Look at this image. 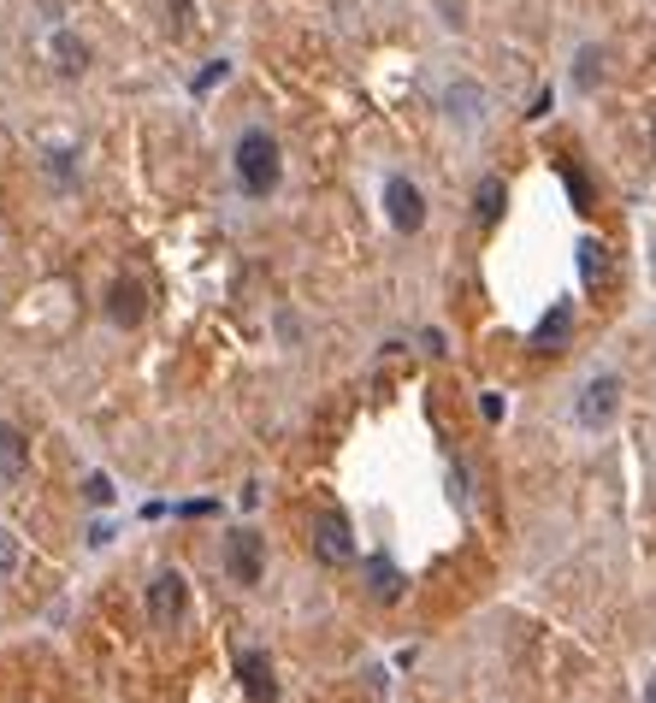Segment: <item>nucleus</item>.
Instances as JSON below:
<instances>
[{
    "label": "nucleus",
    "instance_id": "f257e3e1",
    "mask_svg": "<svg viewBox=\"0 0 656 703\" xmlns=\"http://www.w3.org/2000/svg\"><path fill=\"white\" fill-rule=\"evenodd\" d=\"M231 166H237L243 196L267 201L284 178V154H279V142H272V130H243L237 149H231Z\"/></svg>",
    "mask_w": 656,
    "mask_h": 703
},
{
    "label": "nucleus",
    "instance_id": "f03ea898",
    "mask_svg": "<svg viewBox=\"0 0 656 703\" xmlns=\"http://www.w3.org/2000/svg\"><path fill=\"white\" fill-rule=\"evenodd\" d=\"M621 420V378L616 373H591L586 390L574 397V426L579 432H609Z\"/></svg>",
    "mask_w": 656,
    "mask_h": 703
},
{
    "label": "nucleus",
    "instance_id": "7ed1b4c3",
    "mask_svg": "<svg viewBox=\"0 0 656 703\" xmlns=\"http://www.w3.org/2000/svg\"><path fill=\"white\" fill-rule=\"evenodd\" d=\"M308 550L319 555V562H331V567H343L349 555H355V538H349V520L338 515V508L314 515V526H308Z\"/></svg>",
    "mask_w": 656,
    "mask_h": 703
},
{
    "label": "nucleus",
    "instance_id": "20e7f679",
    "mask_svg": "<svg viewBox=\"0 0 656 703\" xmlns=\"http://www.w3.org/2000/svg\"><path fill=\"white\" fill-rule=\"evenodd\" d=\"M385 213H390V225H397V231H408V237L426 225V201H420V189L408 178H385Z\"/></svg>",
    "mask_w": 656,
    "mask_h": 703
},
{
    "label": "nucleus",
    "instance_id": "39448f33",
    "mask_svg": "<svg viewBox=\"0 0 656 703\" xmlns=\"http://www.w3.org/2000/svg\"><path fill=\"white\" fill-rule=\"evenodd\" d=\"M184 574H172V567H166V574H160L154 585H149V621L154 626H172V621H178V614H184Z\"/></svg>",
    "mask_w": 656,
    "mask_h": 703
},
{
    "label": "nucleus",
    "instance_id": "423d86ee",
    "mask_svg": "<svg viewBox=\"0 0 656 703\" xmlns=\"http://www.w3.org/2000/svg\"><path fill=\"white\" fill-rule=\"evenodd\" d=\"M225 567L237 585H260V532H231L225 538Z\"/></svg>",
    "mask_w": 656,
    "mask_h": 703
},
{
    "label": "nucleus",
    "instance_id": "0eeeda50",
    "mask_svg": "<svg viewBox=\"0 0 656 703\" xmlns=\"http://www.w3.org/2000/svg\"><path fill=\"white\" fill-rule=\"evenodd\" d=\"M237 673H243V692H249L255 703H272V698H279V680H272L267 651H243V656H237Z\"/></svg>",
    "mask_w": 656,
    "mask_h": 703
},
{
    "label": "nucleus",
    "instance_id": "6e6552de",
    "mask_svg": "<svg viewBox=\"0 0 656 703\" xmlns=\"http://www.w3.org/2000/svg\"><path fill=\"white\" fill-rule=\"evenodd\" d=\"M142 307H149V302H142V284H137V278H119V284L107 290V319H113V326H137Z\"/></svg>",
    "mask_w": 656,
    "mask_h": 703
},
{
    "label": "nucleus",
    "instance_id": "1a4fd4ad",
    "mask_svg": "<svg viewBox=\"0 0 656 703\" xmlns=\"http://www.w3.org/2000/svg\"><path fill=\"white\" fill-rule=\"evenodd\" d=\"M24 467H31V444H24V432L0 426V485H19Z\"/></svg>",
    "mask_w": 656,
    "mask_h": 703
},
{
    "label": "nucleus",
    "instance_id": "9d476101",
    "mask_svg": "<svg viewBox=\"0 0 656 703\" xmlns=\"http://www.w3.org/2000/svg\"><path fill=\"white\" fill-rule=\"evenodd\" d=\"M574 331V302H557L544 319H538V331H532V349H562V337Z\"/></svg>",
    "mask_w": 656,
    "mask_h": 703
},
{
    "label": "nucleus",
    "instance_id": "9b49d317",
    "mask_svg": "<svg viewBox=\"0 0 656 703\" xmlns=\"http://www.w3.org/2000/svg\"><path fill=\"white\" fill-rule=\"evenodd\" d=\"M367 591L378 597V604H397V597H402V574H397L390 555H373V562H367Z\"/></svg>",
    "mask_w": 656,
    "mask_h": 703
},
{
    "label": "nucleus",
    "instance_id": "f8f14e48",
    "mask_svg": "<svg viewBox=\"0 0 656 703\" xmlns=\"http://www.w3.org/2000/svg\"><path fill=\"white\" fill-rule=\"evenodd\" d=\"M449 119H461V125L485 119V90H479V83H456V90H449Z\"/></svg>",
    "mask_w": 656,
    "mask_h": 703
},
{
    "label": "nucleus",
    "instance_id": "ddd939ff",
    "mask_svg": "<svg viewBox=\"0 0 656 703\" xmlns=\"http://www.w3.org/2000/svg\"><path fill=\"white\" fill-rule=\"evenodd\" d=\"M503 196H508V189H503V178H485V184H479V196H473V201H479V208H473V213H479V225H497Z\"/></svg>",
    "mask_w": 656,
    "mask_h": 703
},
{
    "label": "nucleus",
    "instance_id": "4468645a",
    "mask_svg": "<svg viewBox=\"0 0 656 703\" xmlns=\"http://www.w3.org/2000/svg\"><path fill=\"white\" fill-rule=\"evenodd\" d=\"M579 278H586V284H597V278H604V243H597V237L579 243Z\"/></svg>",
    "mask_w": 656,
    "mask_h": 703
},
{
    "label": "nucleus",
    "instance_id": "2eb2a0df",
    "mask_svg": "<svg viewBox=\"0 0 656 703\" xmlns=\"http://www.w3.org/2000/svg\"><path fill=\"white\" fill-rule=\"evenodd\" d=\"M12 567H19V538L0 526V574H12Z\"/></svg>",
    "mask_w": 656,
    "mask_h": 703
},
{
    "label": "nucleus",
    "instance_id": "dca6fc26",
    "mask_svg": "<svg viewBox=\"0 0 656 703\" xmlns=\"http://www.w3.org/2000/svg\"><path fill=\"white\" fill-rule=\"evenodd\" d=\"M597 60H604L597 48H586V54H579V90H591V83H597V71H604Z\"/></svg>",
    "mask_w": 656,
    "mask_h": 703
},
{
    "label": "nucleus",
    "instance_id": "f3484780",
    "mask_svg": "<svg viewBox=\"0 0 656 703\" xmlns=\"http://www.w3.org/2000/svg\"><path fill=\"white\" fill-rule=\"evenodd\" d=\"M60 66H66V71H83V42L60 36Z\"/></svg>",
    "mask_w": 656,
    "mask_h": 703
},
{
    "label": "nucleus",
    "instance_id": "a211bd4d",
    "mask_svg": "<svg viewBox=\"0 0 656 703\" xmlns=\"http://www.w3.org/2000/svg\"><path fill=\"white\" fill-rule=\"evenodd\" d=\"M225 71H231L225 60H213V66H208V71H201V78H196V90H213V83H219V78H225Z\"/></svg>",
    "mask_w": 656,
    "mask_h": 703
},
{
    "label": "nucleus",
    "instance_id": "6ab92c4d",
    "mask_svg": "<svg viewBox=\"0 0 656 703\" xmlns=\"http://www.w3.org/2000/svg\"><path fill=\"white\" fill-rule=\"evenodd\" d=\"M107 496H113V485H107V479L95 473V479H90V503H107Z\"/></svg>",
    "mask_w": 656,
    "mask_h": 703
},
{
    "label": "nucleus",
    "instance_id": "aec40b11",
    "mask_svg": "<svg viewBox=\"0 0 656 703\" xmlns=\"http://www.w3.org/2000/svg\"><path fill=\"white\" fill-rule=\"evenodd\" d=\"M645 703H656V680H651V686H645Z\"/></svg>",
    "mask_w": 656,
    "mask_h": 703
}]
</instances>
